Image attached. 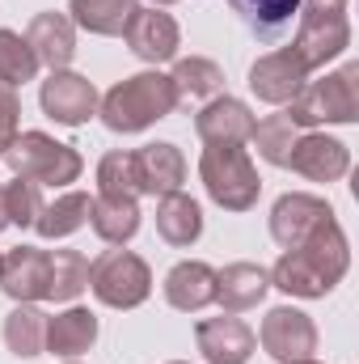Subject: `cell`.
Masks as SVG:
<instances>
[{"label":"cell","instance_id":"1","mask_svg":"<svg viewBox=\"0 0 359 364\" xmlns=\"http://www.w3.org/2000/svg\"><path fill=\"white\" fill-rule=\"evenodd\" d=\"M351 267V246L338 220L321 225L317 233H309L296 250H283L279 263L270 267V288L300 296V301H317L326 292H334V284Z\"/></svg>","mask_w":359,"mask_h":364},{"label":"cell","instance_id":"2","mask_svg":"<svg viewBox=\"0 0 359 364\" xmlns=\"http://www.w3.org/2000/svg\"><path fill=\"white\" fill-rule=\"evenodd\" d=\"M174 110H178V90H174V81H170L165 73H157V68L118 81L114 90L97 102L101 123H106L110 132H118V136H136V132H144V127L170 119Z\"/></svg>","mask_w":359,"mask_h":364},{"label":"cell","instance_id":"3","mask_svg":"<svg viewBox=\"0 0 359 364\" xmlns=\"http://www.w3.org/2000/svg\"><path fill=\"white\" fill-rule=\"evenodd\" d=\"M199 178L211 203H220L224 212H250L263 195L258 166L250 161V153L241 144H207L199 157Z\"/></svg>","mask_w":359,"mask_h":364},{"label":"cell","instance_id":"4","mask_svg":"<svg viewBox=\"0 0 359 364\" xmlns=\"http://www.w3.org/2000/svg\"><path fill=\"white\" fill-rule=\"evenodd\" d=\"M296 127H321V123H359V64L347 60L338 73H326V81H309L283 110Z\"/></svg>","mask_w":359,"mask_h":364},{"label":"cell","instance_id":"5","mask_svg":"<svg viewBox=\"0 0 359 364\" xmlns=\"http://www.w3.org/2000/svg\"><path fill=\"white\" fill-rule=\"evenodd\" d=\"M4 161H9V170L17 178H30L38 186H68L85 170L81 153L72 144H60L47 132H17V140L9 144Z\"/></svg>","mask_w":359,"mask_h":364},{"label":"cell","instance_id":"6","mask_svg":"<svg viewBox=\"0 0 359 364\" xmlns=\"http://www.w3.org/2000/svg\"><path fill=\"white\" fill-rule=\"evenodd\" d=\"M89 288L106 309H136L153 296V272L131 250H101L89 263Z\"/></svg>","mask_w":359,"mask_h":364},{"label":"cell","instance_id":"7","mask_svg":"<svg viewBox=\"0 0 359 364\" xmlns=\"http://www.w3.org/2000/svg\"><path fill=\"white\" fill-rule=\"evenodd\" d=\"M296 17H300V26H296L292 51L300 55V64L309 73L326 68L330 60H338L351 47V21H347V13H296Z\"/></svg>","mask_w":359,"mask_h":364},{"label":"cell","instance_id":"8","mask_svg":"<svg viewBox=\"0 0 359 364\" xmlns=\"http://www.w3.org/2000/svg\"><path fill=\"white\" fill-rule=\"evenodd\" d=\"M338 220L334 208L321 199V195H309V191H287L275 199L270 208V237L283 246V250H296L309 233H317L321 225Z\"/></svg>","mask_w":359,"mask_h":364},{"label":"cell","instance_id":"9","mask_svg":"<svg viewBox=\"0 0 359 364\" xmlns=\"http://www.w3.org/2000/svg\"><path fill=\"white\" fill-rule=\"evenodd\" d=\"M258 343H263V352L275 356L279 364L304 360V356L317 352V322H313L304 309H296V305H275L267 318H263Z\"/></svg>","mask_w":359,"mask_h":364},{"label":"cell","instance_id":"10","mask_svg":"<svg viewBox=\"0 0 359 364\" xmlns=\"http://www.w3.org/2000/svg\"><path fill=\"white\" fill-rule=\"evenodd\" d=\"M97 102H101V97H97L89 77L68 73V68L51 73V77L43 81V90H38L43 114L55 119L60 127H81V123H89L93 114H97Z\"/></svg>","mask_w":359,"mask_h":364},{"label":"cell","instance_id":"11","mask_svg":"<svg viewBox=\"0 0 359 364\" xmlns=\"http://www.w3.org/2000/svg\"><path fill=\"white\" fill-rule=\"evenodd\" d=\"M0 288L17 305H38L51 292V250L38 246H13L0 259Z\"/></svg>","mask_w":359,"mask_h":364},{"label":"cell","instance_id":"12","mask_svg":"<svg viewBox=\"0 0 359 364\" xmlns=\"http://www.w3.org/2000/svg\"><path fill=\"white\" fill-rule=\"evenodd\" d=\"M304 85H309V68L300 64V55L292 47H279V51L258 55L254 68H250V90L267 106H287Z\"/></svg>","mask_w":359,"mask_h":364},{"label":"cell","instance_id":"13","mask_svg":"<svg viewBox=\"0 0 359 364\" xmlns=\"http://www.w3.org/2000/svg\"><path fill=\"white\" fill-rule=\"evenodd\" d=\"M287 170H296L309 182H338L351 170V149L326 132H304V136H296V144L287 153Z\"/></svg>","mask_w":359,"mask_h":364},{"label":"cell","instance_id":"14","mask_svg":"<svg viewBox=\"0 0 359 364\" xmlns=\"http://www.w3.org/2000/svg\"><path fill=\"white\" fill-rule=\"evenodd\" d=\"M194 343L207 364H250L258 335L237 314H224V318H203L194 326Z\"/></svg>","mask_w":359,"mask_h":364},{"label":"cell","instance_id":"15","mask_svg":"<svg viewBox=\"0 0 359 364\" xmlns=\"http://www.w3.org/2000/svg\"><path fill=\"white\" fill-rule=\"evenodd\" d=\"M123 38L131 47V55H140L144 64H170L182 47L178 21L170 13H161V9H136V17L127 21Z\"/></svg>","mask_w":359,"mask_h":364},{"label":"cell","instance_id":"16","mask_svg":"<svg viewBox=\"0 0 359 364\" xmlns=\"http://www.w3.org/2000/svg\"><path fill=\"white\" fill-rule=\"evenodd\" d=\"M254 114L241 97H228V93H216L199 114H194V132L203 144H245L254 136Z\"/></svg>","mask_w":359,"mask_h":364},{"label":"cell","instance_id":"17","mask_svg":"<svg viewBox=\"0 0 359 364\" xmlns=\"http://www.w3.org/2000/svg\"><path fill=\"white\" fill-rule=\"evenodd\" d=\"M136 178H140V195H153V199L182 191V182H186V157H182V149L170 144V140L144 144L136 153Z\"/></svg>","mask_w":359,"mask_h":364},{"label":"cell","instance_id":"18","mask_svg":"<svg viewBox=\"0 0 359 364\" xmlns=\"http://www.w3.org/2000/svg\"><path fill=\"white\" fill-rule=\"evenodd\" d=\"M26 43L38 55V64H47L51 73H60L77 55V26L64 13H38L30 21V30H26Z\"/></svg>","mask_w":359,"mask_h":364},{"label":"cell","instance_id":"19","mask_svg":"<svg viewBox=\"0 0 359 364\" xmlns=\"http://www.w3.org/2000/svg\"><path fill=\"white\" fill-rule=\"evenodd\" d=\"M97 343V314L85 305H68L64 314L47 318V343L43 352L60 356V360H77Z\"/></svg>","mask_w":359,"mask_h":364},{"label":"cell","instance_id":"20","mask_svg":"<svg viewBox=\"0 0 359 364\" xmlns=\"http://www.w3.org/2000/svg\"><path fill=\"white\" fill-rule=\"evenodd\" d=\"M270 292V275L258 263H228L224 272H216V301L224 314H245L254 305H263Z\"/></svg>","mask_w":359,"mask_h":364},{"label":"cell","instance_id":"21","mask_svg":"<svg viewBox=\"0 0 359 364\" xmlns=\"http://www.w3.org/2000/svg\"><path fill=\"white\" fill-rule=\"evenodd\" d=\"M165 301L182 314H199L216 301V267L199 259H182L174 272L165 275Z\"/></svg>","mask_w":359,"mask_h":364},{"label":"cell","instance_id":"22","mask_svg":"<svg viewBox=\"0 0 359 364\" xmlns=\"http://www.w3.org/2000/svg\"><path fill=\"white\" fill-rule=\"evenodd\" d=\"M89 225L106 246H127L140 233V203L123 195H93Z\"/></svg>","mask_w":359,"mask_h":364},{"label":"cell","instance_id":"23","mask_svg":"<svg viewBox=\"0 0 359 364\" xmlns=\"http://www.w3.org/2000/svg\"><path fill=\"white\" fill-rule=\"evenodd\" d=\"M157 233L170 242V246H194L199 237H203V208L190 199V195H161V203H157Z\"/></svg>","mask_w":359,"mask_h":364},{"label":"cell","instance_id":"24","mask_svg":"<svg viewBox=\"0 0 359 364\" xmlns=\"http://www.w3.org/2000/svg\"><path fill=\"white\" fill-rule=\"evenodd\" d=\"M89 212H93V195L89 191H64L60 199L43 203L34 229H38V237L60 242V237H72L81 225H89Z\"/></svg>","mask_w":359,"mask_h":364},{"label":"cell","instance_id":"25","mask_svg":"<svg viewBox=\"0 0 359 364\" xmlns=\"http://www.w3.org/2000/svg\"><path fill=\"white\" fill-rule=\"evenodd\" d=\"M140 0H68L72 26L89 30L97 38H118L127 30V21L136 17Z\"/></svg>","mask_w":359,"mask_h":364},{"label":"cell","instance_id":"26","mask_svg":"<svg viewBox=\"0 0 359 364\" xmlns=\"http://www.w3.org/2000/svg\"><path fill=\"white\" fill-rule=\"evenodd\" d=\"M43 343H47V314L38 305H17L4 318V348L17 360H30L43 352Z\"/></svg>","mask_w":359,"mask_h":364},{"label":"cell","instance_id":"27","mask_svg":"<svg viewBox=\"0 0 359 364\" xmlns=\"http://www.w3.org/2000/svg\"><path fill=\"white\" fill-rule=\"evenodd\" d=\"M174 90H178V102H194V97H216L224 90V73L216 60H203V55H190V60H178L174 73H170Z\"/></svg>","mask_w":359,"mask_h":364},{"label":"cell","instance_id":"28","mask_svg":"<svg viewBox=\"0 0 359 364\" xmlns=\"http://www.w3.org/2000/svg\"><path fill=\"white\" fill-rule=\"evenodd\" d=\"M89 288V259L81 250H51V292L47 301H77Z\"/></svg>","mask_w":359,"mask_h":364},{"label":"cell","instance_id":"29","mask_svg":"<svg viewBox=\"0 0 359 364\" xmlns=\"http://www.w3.org/2000/svg\"><path fill=\"white\" fill-rule=\"evenodd\" d=\"M296 136H300V127L287 119V114H267L263 123H254V144H258V157L270 161V166H287V153H292V144H296Z\"/></svg>","mask_w":359,"mask_h":364},{"label":"cell","instance_id":"30","mask_svg":"<svg viewBox=\"0 0 359 364\" xmlns=\"http://www.w3.org/2000/svg\"><path fill=\"white\" fill-rule=\"evenodd\" d=\"M34 77H38V55L30 51V43L17 30H0V81L17 90Z\"/></svg>","mask_w":359,"mask_h":364},{"label":"cell","instance_id":"31","mask_svg":"<svg viewBox=\"0 0 359 364\" xmlns=\"http://www.w3.org/2000/svg\"><path fill=\"white\" fill-rule=\"evenodd\" d=\"M237 13H241V21L250 26V30H258V34H279L296 13H300V0H228Z\"/></svg>","mask_w":359,"mask_h":364},{"label":"cell","instance_id":"32","mask_svg":"<svg viewBox=\"0 0 359 364\" xmlns=\"http://www.w3.org/2000/svg\"><path fill=\"white\" fill-rule=\"evenodd\" d=\"M97 195H123V199H136L140 195V178H136V153H106L97 161Z\"/></svg>","mask_w":359,"mask_h":364},{"label":"cell","instance_id":"33","mask_svg":"<svg viewBox=\"0 0 359 364\" xmlns=\"http://www.w3.org/2000/svg\"><path fill=\"white\" fill-rule=\"evenodd\" d=\"M4 199H9V220L21 229H34V220L43 212V186L30 178H13L4 182Z\"/></svg>","mask_w":359,"mask_h":364},{"label":"cell","instance_id":"34","mask_svg":"<svg viewBox=\"0 0 359 364\" xmlns=\"http://www.w3.org/2000/svg\"><path fill=\"white\" fill-rule=\"evenodd\" d=\"M300 13H347V0H300Z\"/></svg>","mask_w":359,"mask_h":364},{"label":"cell","instance_id":"35","mask_svg":"<svg viewBox=\"0 0 359 364\" xmlns=\"http://www.w3.org/2000/svg\"><path fill=\"white\" fill-rule=\"evenodd\" d=\"M17 119H21V114H0V157H4L9 144L17 140Z\"/></svg>","mask_w":359,"mask_h":364},{"label":"cell","instance_id":"36","mask_svg":"<svg viewBox=\"0 0 359 364\" xmlns=\"http://www.w3.org/2000/svg\"><path fill=\"white\" fill-rule=\"evenodd\" d=\"M0 114H21V97H17L13 85H4V81H0Z\"/></svg>","mask_w":359,"mask_h":364},{"label":"cell","instance_id":"37","mask_svg":"<svg viewBox=\"0 0 359 364\" xmlns=\"http://www.w3.org/2000/svg\"><path fill=\"white\" fill-rule=\"evenodd\" d=\"M13 220H9V199H4V182H0V233L9 229Z\"/></svg>","mask_w":359,"mask_h":364},{"label":"cell","instance_id":"38","mask_svg":"<svg viewBox=\"0 0 359 364\" xmlns=\"http://www.w3.org/2000/svg\"><path fill=\"white\" fill-rule=\"evenodd\" d=\"M153 9H165V4H178V0H148Z\"/></svg>","mask_w":359,"mask_h":364},{"label":"cell","instance_id":"39","mask_svg":"<svg viewBox=\"0 0 359 364\" xmlns=\"http://www.w3.org/2000/svg\"><path fill=\"white\" fill-rule=\"evenodd\" d=\"M287 364H321V360H313V356H304V360H287Z\"/></svg>","mask_w":359,"mask_h":364},{"label":"cell","instance_id":"40","mask_svg":"<svg viewBox=\"0 0 359 364\" xmlns=\"http://www.w3.org/2000/svg\"><path fill=\"white\" fill-rule=\"evenodd\" d=\"M170 364H182V360H170Z\"/></svg>","mask_w":359,"mask_h":364},{"label":"cell","instance_id":"41","mask_svg":"<svg viewBox=\"0 0 359 364\" xmlns=\"http://www.w3.org/2000/svg\"><path fill=\"white\" fill-rule=\"evenodd\" d=\"M68 364H77V360H68Z\"/></svg>","mask_w":359,"mask_h":364},{"label":"cell","instance_id":"42","mask_svg":"<svg viewBox=\"0 0 359 364\" xmlns=\"http://www.w3.org/2000/svg\"><path fill=\"white\" fill-rule=\"evenodd\" d=\"M0 259H4V255H0Z\"/></svg>","mask_w":359,"mask_h":364}]
</instances>
